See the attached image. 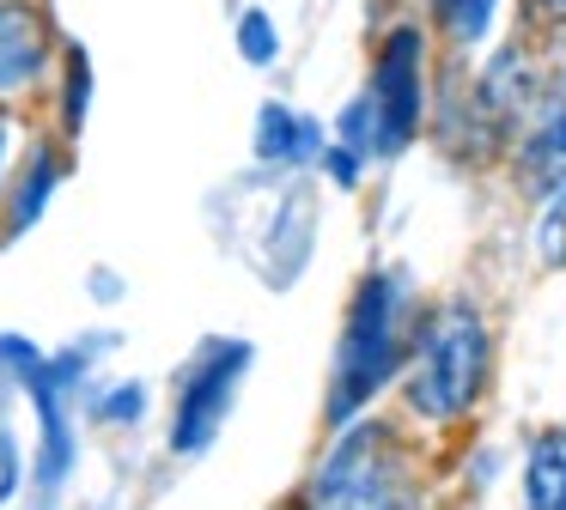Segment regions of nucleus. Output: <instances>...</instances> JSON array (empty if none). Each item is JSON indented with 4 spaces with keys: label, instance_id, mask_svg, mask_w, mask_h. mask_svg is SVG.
Here are the masks:
<instances>
[{
    "label": "nucleus",
    "instance_id": "nucleus-14",
    "mask_svg": "<svg viewBox=\"0 0 566 510\" xmlns=\"http://www.w3.org/2000/svg\"><path fill=\"white\" fill-rule=\"evenodd\" d=\"M0 146H7V121H0Z\"/></svg>",
    "mask_w": 566,
    "mask_h": 510
},
{
    "label": "nucleus",
    "instance_id": "nucleus-2",
    "mask_svg": "<svg viewBox=\"0 0 566 510\" xmlns=\"http://www.w3.org/2000/svg\"><path fill=\"white\" fill-rule=\"evenodd\" d=\"M488 383V328L469 304H451L427 322L408 371V407L427 419H457Z\"/></svg>",
    "mask_w": 566,
    "mask_h": 510
},
{
    "label": "nucleus",
    "instance_id": "nucleus-10",
    "mask_svg": "<svg viewBox=\"0 0 566 510\" xmlns=\"http://www.w3.org/2000/svg\"><path fill=\"white\" fill-rule=\"evenodd\" d=\"M493 7L500 0H432V19H439V31L451 43H481L493 24Z\"/></svg>",
    "mask_w": 566,
    "mask_h": 510
},
{
    "label": "nucleus",
    "instance_id": "nucleus-6",
    "mask_svg": "<svg viewBox=\"0 0 566 510\" xmlns=\"http://www.w3.org/2000/svg\"><path fill=\"white\" fill-rule=\"evenodd\" d=\"M517 170L530 194H560L566 189V79L542 92L524 140H517Z\"/></svg>",
    "mask_w": 566,
    "mask_h": 510
},
{
    "label": "nucleus",
    "instance_id": "nucleus-7",
    "mask_svg": "<svg viewBox=\"0 0 566 510\" xmlns=\"http://www.w3.org/2000/svg\"><path fill=\"white\" fill-rule=\"evenodd\" d=\"M43 55H50L43 19L25 7V0H0V97L25 92V85L43 73Z\"/></svg>",
    "mask_w": 566,
    "mask_h": 510
},
{
    "label": "nucleus",
    "instance_id": "nucleus-9",
    "mask_svg": "<svg viewBox=\"0 0 566 510\" xmlns=\"http://www.w3.org/2000/svg\"><path fill=\"white\" fill-rule=\"evenodd\" d=\"M317 146H323L317 121L293 116V109H281V104L262 109V128H256V152H262V158H274V164H293V158H311Z\"/></svg>",
    "mask_w": 566,
    "mask_h": 510
},
{
    "label": "nucleus",
    "instance_id": "nucleus-11",
    "mask_svg": "<svg viewBox=\"0 0 566 510\" xmlns=\"http://www.w3.org/2000/svg\"><path fill=\"white\" fill-rule=\"evenodd\" d=\"M238 49H244V61H256V67H269L274 61V24L262 19V12H244V24H238Z\"/></svg>",
    "mask_w": 566,
    "mask_h": 510
},
{
    "label": "nucleus",
    "instance_id": "nucleus-4",
    "mask_svg": "<svg viewBox=\"0 0 566 510\" xmlns=\"http://www.w3.org/2000/svg\"><path fill=\"white\" fill-rule=\"evenodd\" d=\"M420 67H427V55H420V31H390L378 49V73H371V128H378V152H396V146H408V134H415L420 121Z\"/></svg>",
    "mask_w": 566,
    "mask_h": 510
},
{
    "label": "nucleus",
    "instance_id": "nucleus-1",
    "mask_svg": "<svg viewBox=\"0 0 566 510\" xmlns=\"http://www.w3.org/2000/svg\"><path fill=\"white\" fill-rule=\"evenodd\" d=\"M402 279L371 274L366 286L354 291V310H347L342 328V352H335V395H329V419L347 425L396 371H402Z\"/></svg>",
    "mask_w": 566,
    "mask_h": 510
},
{
    "label": "nucleus",
    "instance_id": "nucleus-12",
    "mask_svg": "<svg viewBox=\"0 0 566 510\" xmlns=\"http://www.w3.org/2000/svg\"><path fill=\"white\" fill-rule=\"evenodd\" d=\"M542 255H548L554 267H566V189L554 194L548 219H542Z\"/></svg>",
    "mask_w": 566,
    "mask_h": 510
},
{
    "label": "nucleus",
    "instance_id": "nucleus-13",
    "mask_svg": "<svg viewBox=\"0 0 566 510\" xmlns=\"http://www.w3.org/2000/svg\"><path fill=\"white\" fill-rule=\"evenodd\" d=\"M542 7H554V12H566V0H542Z\"/></svg>",
    "mask_w": 566,
    "mask_h": 510
},
{
    "label": "nucleus",
    "instance_id": "nucleus-5",
    "mask_svg": "<svg viewBox=\"0 0 566 510\" xmlns=\"http://www.w3.org/2000/svg\"><path fill=\"white\" fill-rule=\"evenodd\" d=\"M250 364V347H208V359L196 364V371L184 376V395H177V425H171V449H184V456H196V449L213 444V432H220L226 407H232V389L238 376H244Z\"/></svg>",
    "mask_w": 566,
    "mask_h": 510
},
{
    "label": "nucleus",
    "instance_id": "nucleus-3",
    "mask_svg": "<svg viewBox=\"0 0 566 510\" xmlns=\"http://www.w3.org/2000/svg\"><path fill=\"white\" fill-rule=\"evenodd\" d=\"M311 510H415V461L402 456L396 432L384 425L347 432L317 468Z\"/></svg>",
    "mask_w": 566,
    "mask_h": 510
},
{
    "label": "nucleus",
    "instance_id": "nucleus-8",
    "mask_svg": "<svg viewBox=\"0 0 566 510\" xmlns=\"http://www.w3.org/2000/svg\"><path fill=\"white\" fill-rule=\"evenodd\" d=\"M524 486H530V510H566V425H554L530 444Z\"/></svg>",
    "mask_w": 566,
    "mask_h": 510
}]
</instances>
